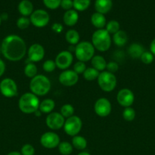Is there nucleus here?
I'll return each instance as SVG.
<instances>
[{"instance_id":"f257e3e1","label":"nucleus","mask_w":155,"mask_h":155,"mask_svg":"<svg viewBox=\"0 0 155 155\" xmlns=\"http://www.w3.org/2000/svg\"><path fill=\"white\" fill-rule=\"evenodd\" d=\"M1 51L7 60L19 61L27 54V45L24 39L18 35H9L2 40Z\"/></svg>"},{"instance_id":"f03ea898","label":"nucleus","mask_w":155,"mask_h":155,"mask_svg":"<svg viewBox=\"0 0 155 155\" xmlns=\"http://www.w3.org/2000/svg\"><path fill=\"white\" fill-rule=\"evenodd\" d=\"M39 98L32 92H26L23 94L18 101V107L22 113L26 114H34L39 110Z\"/></svg>"},{"instance_id":"7ed1b4c3","label":"nucleus","mask_w":155,"mask_h":155,"mask_svg":"<svg viewBox=\"0 0 155 155\" xmlns=\"http://www.w3.org/2000/svg\"><path fill=\"white\" fill-rule=\"evenodd\" d=\"M29 87L30 92L36 96H43L51 89V82L46 76L39 74L30 80Z\"/></svg>"},{"instance_id":"20e7f679","label":"nucleus","mask_w":155,"mask_h":155,"mask_svg":"<svg viewBox=\"0 0 155 155\" xmlns=\"http://www.w3.org/2000/svg\"><path fill=\"white\" fill-rule=\"evenodd\" d=\"M91 43L97 51L104 52L109 49L112 44L110 34L105 29L97 30L92 35Z\"/></svg>"},{"instance_id":"39448f33","label":"nucleus","mask_w":155,"mask_h":155,"mask_svg":"<svg viewBox=\"0 0 155 155\" xmlns=\"http://www.w3.org/2000/svg\"><path fill=\"white\" fill-rule=\"evenodd\" d=\"M95 53V48L92 43L88 41L79 42L74 47V54L80 61L87 62L92 59Z\"/></svg>"},{"instance_id":"423d86ee","label":"nucleus","mask_w":155,"mask_h":155,"mask_svg":"<svg viewBox=\"0 0 155 155\" xmlns=\"http://www.w3.org/2000/svg\"><path fill=\"white\" fill-rule=\"evenodd\" d=\"M97 83L100 89L106 92H110L115 89L117 85V80L115 74L108 71H102L97 78Z\"/></svg>"},{"instance_id":"0eeeda50","label":"nucleus","mask_w":155,"mask_h":155,"mask_svg":"<svg viewBox=\"0 0 155 155\" xmlns=\"http://www.w3.org/2000/svg\"><path fill=\"white\" fill-rule=\"evenodd\" d=\"M82 120L79 117L73 115L71 117L67 118L64 124V131L68 136H74L78 135L82 129Z\"/></svg>"},{"instance_id":"6e6552de","label":"nucleus","mask_w":155,"mask_h":155,"mask_svg":"<svg viewBox=\"0 0 155 155\" xmlns=\"http://www.w3.org/2000/svg\"><path fill=\"white\" fill-rule=\"evenodd\" d=\"M50 15L48 12L43 9H36L33 11L30 16V21L31 24L38 28L46 27L50 22Z\"/></svg>"},{"instance_id":"1a4fd4ad","label":"nucleus","mask_w":155,"mask_h":155,"mask_svg":"<svg viewBox=\"0 0 155 155\" xmlns=\"http://www.w3.org/2000/svg\"><path fill=\"white\" fill-rule=\"evenodd\" d=\"M0 92L6 98H13L18 94V86L12 79H3L0 82Z\"/></svg>"},{"instance_id":"9d476101","label":"nucleus","mask_w":155,"mask_h":155,"mask_svg":"<svg viewBox=\"0 0 155 155\" xmlns=\"http://www.w3.org/2000/svg\"><path fill=\"white\" fill-rule=\"evenodd\" d=\"M41 145L47 149H53L59 146L60 143V137L59 135L53 132H46L41 136L40 139Z\"/></svg>"},{"instance_id":"9b49d317","label":"nucleus","mask_w":155,"mask_h":155,"mask_svg":"<svg viewBox=\"0 0 155 155\" xmlns=\"http://www.w3.org/2000/svg\"><path fill=\"white\" fill-rule=\"evenodd\" d=\"M94 112L100 117L109 116L112 110V104L106 98H100L96 101L94 106Z\"/></svg>"},{"instance_id":"f8f14e48","label":"nucleus","mask_w":155,"mask_h":155,"mask_svg":"<svg viewBox=\"0 0 155 155\" xmlns=\"http://www.w3.org/2000/svg\"><path fill=\"white\" fill-rule=\"evenodd\" d=\"M65 121V117L58 112H52L46 118V124L52 130H59L63 128Z\"/></svg>"},{"instance_id":"ddd939ff","label":"nucleus","mask_w":155,"mask_h":155,"mask_svg":"<svg viewBox=\"0 0 155 155\" xmlns=\"http://www.w3.org/2000/svg\"><path fill=\"white\" fill-rule=\"evenodd\" d=\"M117 102L123 107H129L133 104L135 101V95L129 89H120L116 95Z\"/></svg>"},{"instance_id":"4468645a","label":"nucleus","mask_w":155,"mask_h":155,"mask_svg":"<svg viewBox=\"0 0 155 155\" xmlns=\"http://www.w3.org/2000/svg\"><path fill=\"white\" fill-rule=\"evenodd\" d=\"M73 55L71 51H62L56 55L55 59L56 68L60 70H67L71 65L73 62Z\"/></svg>"},{"instance_id":"2eb2a0df","label":"nucleus","mask_w":155,"mask_h":155,"mask_svg":"<svg viewBox=\"0 0 155 155\" xmlns=\"http://www.w3.org/2000/svg\"><path fill=\"white\" fill-rule=\"evenodd\" d=\"M78 80V74H76L73 70H65L59 74V83L67 87H71L77 84Z\"/></svg>"},{"instance_id":"dca6fc26","label":"nucleus","mask_w":155,"mask_h":155,"mask_svg":"<svg viewBox=\"0 0 155 155\" xmlns=\"http://www.w3.org/2000/svg\"><path fill=\"white\" fill-rule=\"evenodd\" d=\"M28 60L30 62L36 63L43 60L45 56V49L40 44L34 43L29 47L27 51Z\"/></svg>"},{"instance_id":"f3484780","label":"nucleus","mask_w":155,"mask_h":155,"mask_svg":"<svg viewBox=\"0 0 155 155\" xmlns=\"http://www.w3.org/2000/svg\"><path fill=\"white\" fill-rule=\"evenodd\" d=\"M78 13L74 9L66 11L63 15V23L68 27H73L78 21Z\"/></svg>"},{"instance_id":"a211bd4d","label":"nucleus","mask_w":155,"mask_h":155,"mask_svg":"<svg viewBox=\"0 0 155 155\" xmlns=\"http://www.w3.org/2000/svg\"><path fill=\"white\" fill-rule=\"evenodd\" d=\"M112 7V0H96L95 3H94L96 12L103 14V15H105V14L110 12Z\"/></svg>"},{"instance_id":"6ab92c4d","label":"nucleus","mask_w":155,"mask_h":155,"mask_svg":"<svg viewBox=\"0 0 155 155\" xmlns=\"http://www.w3.org/2000/svg\"><path fill=\"white\" fill-rule=\"evenodd\" d=\"M18 9L19 13L23 17H28L31 15L33 12V5L29 0H22L18 4Z\"/></svg>"},{"instance_id":"aec40b11","label":"nucleus","mask_w":155,"mask_h":155,"mask_svg":"<svg viewBox=\"0 0 155 155\" xmlns=\"http://www.w3.org/2000/svg\"><path fill=\"white\" fill-rule=\"evenodd\" d=\"M91 21L92 25L94 27L98 29V30L103 29V27H106V19L105 18L104 15H103V14L98 13V12L94 13L91 15Z\"/></svg>"},{"instance_id":"412c9836","label":"nucleus","mask_w":155,"mask_h":155,"mask_svg":"<svg viewBox=\"0 0 155 155\" xmlns=\"http://www.w3.org/2000/svg\"><path fill=\"white\" fill-rule=\"evenodd\" d=\"M144 51V47L141 44L137 43V42L131 44L128 48V54L132 58L134 59L140 58Z\"/></svg>"},{"instance_id":"4be33fe9","label":"nucleus","mask_w":155,"mask_h":155,"mask_svg":"<svg viewBox=\"0 0 155 155\" xmlns=\"http://www.w3.org/2000/svg\"><path fill=\"white\" fill-rule=\"evenodd\" d=\"M112 40L116 46L123 47L127 43L128 36L126 32L120 30L117 33H115V34L112 35Z\"/></svg>"},{"instance_id":"5701e85b","label":"nucleus","mask_w":155,"mask_h":155,"mask_svg":"<svg viewBox=\"0 0 155 155\" xmlns=\"http://www.w3.org/2000/svg\"><path fill=\"white\" fill-rule=\"evenodd\" d=\"M91 65L92 68H95L99 72L104 71L106 69L107 62L105 60L104 58L101 55H94L91 59Z\"/></svg>"},{"instance_id":"b1692460","label":"nucleus","mask_w":155,"mask_h":155,"mask_svg":"<svg viewBox=\"0 0 155 155\" xmlns=\"http://www.w3.org/2000/svg\"><path fill=\"white\" fill-rule=\"evenodd\" d=\"M55 101L51 98H46V99L43 100L40 103L39 106V110L43 114H49L52 113L53 109L55 108Z\"/></svg>"},{"instance_id":"393cba45","label":"nucleus","mask_w":155,"mask_h":155,"mask_svg":"<svg viewBox=\"0 0 155 155\" xmlns=\"http://www.w3.org/2000/svg\"><path fill=\"white\" fill-rule=\"evenodd\" d=\"M71 145H72L73 148H74L75 149L79 150V151H83L88 146V142L84 137L77 135V136L72 137Z\"/></svg>"},{"instance_id":"a878e982","label":"nucleus","mask_w":155,"mask_h":155,"mask_svg":"<svg viewBox=\"0 0 155 155\" xmlns=\"http://www.w3.org/2000/svg\"><path fill=\"white\" fill-rule=\"evenodd\" d=\"M65 40L71 45H77L80 41V35L75 30H68L65 33Z\"/></svg>"},{"instance_id":"bb28decb","label":"nucleus","mask_w":155,"mask_h":155,"mask_svg":"<svg viewBox=\"0 0 155 155\" xmlns=\"http://www.w3.org/2000/svg\"><path fill=\"white\" fill-rule=\"evenodd\" d=\"M100 72L94 68H88L83 74V77L84 80L88 81H94V80H97L99 77V74Z\"/></svg>"},{"instance_id":"cd10ccee","label":"nucleus","mask_w":155,"mask_h":155,"mask_svg":"<svg viewBox=\"0 0 155 155\" xmlns=\"http://www.w3.org/2000/svg\"><path fill=\"white\" fill-rule=\"evenodd\" d=\"M91 0H73V8L78 12H84L89 8Z\"/></svg>"},{"instance_id":"c85d7f7f","label":"nucleus","mask_w":155,"mask_h":155,"mask_svg":"<svg viewBox=\"0 0 155 155\" xmlns=\"http://www.w3.org/2000/svg\"><path fill=\"white\" fill-rule=\"evenodd\" d=\"M37 68L35 65V64L33 63V62H30V63H27L26 64L24 70V73L26 77L32 79L35 76L37 75Z\"/></svg>"},{"instance_id":"c756f323","label":"nucleus","mask_w":155,"mask_h":155,"mask_svg":"<svg viewBox=\"0 0 155 155\" xmlns=\"http://www.w3.org/2000/svg\"><path fill=\"white\" fill-rule=\"evenodd\" d=\"M58 150L62 155H70L73 151V146L68 142H62L58 146Z\"/></svg>"},{"instance_id":"7c9ffc66","label":"nucleus","mask_w":155,"mask_h":155,"mask_svg":"<svg viewBox=\"0 0 155 155\" xmlns=\"http://www.w3.org/2000/svg\"><path fill=\"white\" fill-rule=\"evenodd\" d=\"M106 29L105 30L109 33V34H115V33L120 30V24L117 21H109V22L106 23Z\"/></svg>"},{"instance_id":"2f4dec72","label":"nucleus","mask_w":155,"mask_h":155,"mask_svg":"<svg viewBox=\"0 0 155 155\" xmlns=\"http://www.w3.org/2000/svg\"><path fill=\"white\" fill-rule=\"evenodd\" d=\"M135 116H136V112L132 108V107H125L122 112V117L127 122H132L135 120Z\"/></svg>"},{"instance_id":"473e14b6","label":"nucleus","mask_w":155,"mask_h":155,"mask_svg":"<svg viewBox=\"0 0 155 155\" xmlns=\"http://www.w3.org/2000/svg\"><path fill=\"white\" fill-rule=\"evenodd\" d=\"M74 108L71 104H65L62 106L60 109V114L65 118H69L74 115Z\"/></svg>"},{"instance_id":"72a5a7b5","label":"nucleus","mask_w":155,"mask_h":155,"mask_svg":"<svg viewBox=\"0 0 155 155\" xmlns=\"http://www.w3.org/2000/svg\"><path fill=\"white\" fill-rule=\"evenodd\" d=\"M31 24L30 21V18H28L27 17H21V18H18L17 20L16 25L20 30H26L27 28H28L30 24Z\"/></svg>"},{"instance_id":"f704fd0d","label":"nucleus","mask_w":155,"mask_h":155,"mask_svg":"<svg viewBox=\"0 0 155 155\" xmlns=\"http://www.w3.org/2000/svg\"><path fill=\"white\" fill-rule=\"evenodd\" d=\"M140 59H141V62L144 64H150L154 60V56L150 51H144V53L141 54Z\"/></svg>"},{"instance_id":"c9c22d12","label":"nucleus","mask_w":155,"mask_h":155,"mask_svg":"<svg viewBox=\"0 0 155 155\" xmlns=\"http://www.w3.org/2000/svg\"><path fill=\"white\" fill-rule=\"evenodd\" d=\"M56 68V63H55V61L51 60V59H49V60L45 61L43 64V69L44 71L47 73H51L53 71H55V69Z\"/></svg>"},{"instance_id":"e433bc0d","label":"nucleus","mask_w":155,"mask_h":155,"mask_svg":"<svg viewBox=\"0 0 155 155\" xmlns=\"http://www.w3.org/2000/svg\"><path fill=\"white\" fill-rule=\"evenodd\" d=\"M43 2L46 7L52 9V10H54L60 6L62 0H43Z\"/></svg>"},{"instance_id":"4c0bfd02","label":"nucleus","mask_w":155,"mask_h":155,"mask_svg":"<svg viewBox=\"0 0 155 155\" xmlns=\"http://www.w3.org/2000/svg\"><path fill=\"white\" fill-rule=\"evenodd\" d=\"M21 154L22 155H34L35 148L30 144H25L21 147Z\"/></svg>"},{"instance_id":"58836bf2","label":"nucleus","mask_w":155,"mask_h":155,"mask_svg":"<svg viewBox=\"0 0 155 155\" xmlns=\"http://www.w3.org/2000/svg\"><path fill=\"white\" fill-rule=\"evenodd\" d=\"M86 69V64H85L84 62L80 61L76 62V63L74 64V66H73V71H74L76 74H78V75L79 74H83Z\"/></svg>"},{"instance_id":"ea45409f","label":"nucleus","mask_w":155,"mask_h":155,"mask_svg":"<svg viewBox=\"0 0 155 155\" xmlns=\"http://www.w3.org/2000/svg\"><path fill=\"white\" fill-rule=\"evenodd\" d=\"M106 69L107 70L106 71L111 73V74H115L119 69V66L118 63L115 61H109L108 62L107 64H106Z\"/></svg>"},{"instance_id":"a19ab883","label":"nucleus","mask_w":155,"mask_h":155,"mask_svg":"<svg viewBox=\"0 0 155 155\" xmlns=\"http://www.w3.org/2000/svg\"><path fill=\"white\" fill-rule=\"evenodd\" d=\"M60 6L62 9L66 11L71 10L73 7V0H62Z\"/></svg>"},{"instance_id":"79ce46f5","label":"nucleus","mask_w":155,"mask_h":155,"mask_svg":"<svg viewBox=\"0 0 155 155\" xmlns=\"http://www.w3.org/2000/svg\"><path fill=\"white\" fill-rule=\"evenodd\" d=\"M52 30L56 33H61L63 30V26L59 23H54L51 27Z\"/></svg>"},{"instance_id":"37998d69","label":"nucleus","mask_w":155,"mask_h":155,"mask_svg":"<svg viewBox=\"0 0 155 155\" xmlns=\"http://www.w3.org/2000/svg\"><path fill=\"white\" fill-rule=\"evenodd\" d=\"M5 71V64L2 59H0V77L4 74Z\"/></svg>"},{"instance_id":"c03bdc74","label":"nucleus","mask_w":155,"mask_h":155,"mask_svg":"<svg viewBox=\"0 0 155 155\" xmlns=\"http://www.w3.org/2000/svg\"><path fill=\"white\" fill-rule=\"evenodd\" d=\"M150 51L155 57V38L151 41L150 44Z\"/></svg>"},{"instance_id":"a18cd8bd","label":"nucleus","mask_w":155,"mask_h":155,"mask_svg":"<svg viewBox=\"0 0 155 155\" xmlns=\"http://www.w3.org/2000/svg\"><path fill=\"white\" fill-rule=\"evenodd\" d=\"M7 155H22L21 154V152H18V151H12V152L9 153Z\"/></svg>"},{"instance_id":"49530a36","label":"nucleus","mask_w":155,"mask_h":155,"mask_svg":"<svg viewBox=\"0 0 155 155\" xmlns=\"http://www.w3.org/2000/svg\"><path fill=\"white\" fill-rule=\"evenodd\" d=\"M78 155H91V154H89L88 152H87V151H81V152H80L79 154H78Z\"/></svg>"},{"instance_id":"de8ad7c7","label":"nucleus","mask_w":155,"mask_h":155,"mask_svg":"<svg viewBox=\"0 0 155 155\" xmlns=\"http://www.w3.org/2000/svg\"><path fill=\"white\" fill-rule=\"evenodd\" d=\"M1 22H2V18H1V16H0V25H1Z\"/></svg>"},{"instance_id":"09e8293b","label":"nucleus","mask_w":155,"mask_h":155,"mask_svg":"<svg viewBox=\"0 0 155 155\" xmlns=\"http://www.w3.org/2000/svg\"><path fill=\"white\" fill-rule=\"evenodd\" d=\"M0 52H1V46H0Z\"/></svg>"}]
</instances>
